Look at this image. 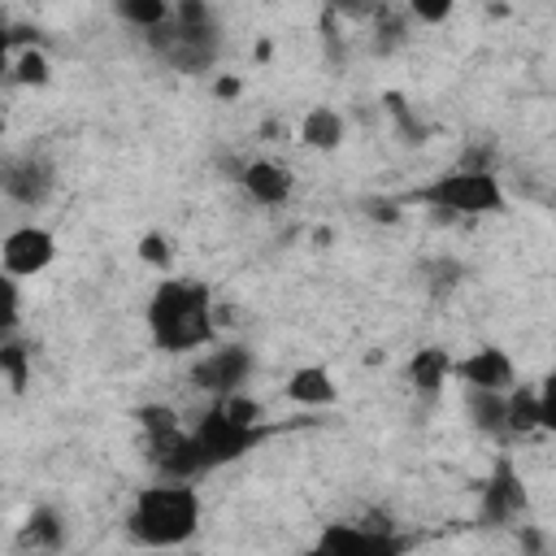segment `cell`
Here are the masks:
<instances>
[{
	"instance_id": "cell-29",
	"label": "cell",
	"mask_w": 556,
	"mask_h": 556,
	"mask_svg": "<svg viewBox=\"0 0 556 556\" xmlns=\"http://www.w3.org/2000/svg\"><path fill=\"white\" fill-rule=\"evenodd\" d=\"M217 91H222V96H235V91H239V78H222Z\"/></svg>"
},
{
	"instance_id": "cell-9",
	"label": "cell",
	"mask_w": 556,
	"mask_h": 556,
	"mask_svg": "<svg viewBox=\"0 0 556 556\" xmlns=\"http://www.w3.org/2000/svg\"><path fill=\"white\" fill-rule=\"evenodd\" d=\"M452 378L465 382V391H495L508 395L517 387V365L504 348H478L452 365Z\"/></svg>"
},
{
	"instance_id": "cell-24",
	"label": "cell",
	"mask_w": 556,
	"mask_h": 556,
	"mask_svg": "<svg viewBox=\"0 0 556 556\" xmlns=\"http://www.w3.org/2000/svg\"><path fill=\"white\" fill-rule=\"evenodd\" d=\"M0 365H4V374H9V387L22 391V387H26V348L9 339V343L0 348Z\"/></svg>"
},
{
	"instance_id": "cell-10",
	"label": "cell",
	"mask_w": 556,
	"mask_h": 556,
	"mask_svg": "<svg viewBox=\"0 0 556 556\" xmlns=\"http://www.w3.org/2000/svg\"><path fill=\"white\" fill-rule=\"evenodd\" d=\"M52 187H56V169L43 156L26 152V156H9L4 161V195L9 200L26 204V208H39L52 195Z\"/></svg>"
},
{
	"instance_id": "cell-17",
	"label": "cell",
	"mask_w": 556,
	"mask_h": 556,
	"mask_svg": "<svg viewBox=\"0 0 556 556\" xmlns=\"http://www.w3.org/2000/svg\"><path fill=\"white\" fill-rule=\"evenodd\" d=\"M300 143L317 148V152H334L343 143V117L334 109H313L304 122H300Z\"/></svg>"
},
{
	"instance_id": "cell-22",
	"label": "cell",
	"mask_w": 556,
	"mask_h": 556,
	"mask_svg": "<svg viewBox=\"0 0 556 556\" xmlns=\"http://www.w3.org/2000/svg\"><path fill=\"white\" fill-rule=\"evenodd\" d=\"M13 78H17V83H26V87L48 83V56H43V52H35V48H26V52L13 61Z\"/></svg>"
},
{
	"instance_id": "cell-14",
	"label": "cell",
	"mask_w": 556,
	"mask_h": 556,
	"mask_svg": "<svg viewBox=\"0 0 556 556\" xmlns=\"http://www.w3.org/2000/svg\"><path fill=\"white\" fill-rule=\"evenodd\" d=\"M287 400L300 404V408H330L339 400V382L326 365H300L287 378Z\"/></svg>"
},
{
	"instance_id": "cell-15",
	"label": "cell",
	"mask_w": 556,
	"mask_h": 556,
	"mask_svg": "<svg viewBox=\"0 0 556 556\" xmlns=\"http://www.w3.org/2000/svg\"><path fill=\"white\" fill-rule=\"evenodd\" d=\"M465 408H469V421L491 434V439H504L508 434V395H495V391H465Z\"/></svg>"
},
{
	"instance_id": "cell-28",
	"label": "cell",
	"mask_w": 556,
	"mask_h": 556,
	"mask_svg": "<svg viewBox=\"0 0 556 556\" xmlns=\"http://www.w3.org/2000/svg\"><path fill=\"white\" fill-rule=\"evenodd\" d=\"M447 13H452V4H421V0L413 4V17H421V22H443Z\"/></svg>"
},
{
	"instance_id": "cell-18",
	"label": "cell",
	"mask_w": 556,
	"mask_h": 556,
	"mask_svg": "<svg viewBox=\"0 0 556 556\" xmlns=\"http://www.w3.org/2000/svg\"><path fill=\"white\" fill-rule=\"evenodd\" d=\"M117 17L152 35V30H161V26L174 17V9H169L165 0H117Z\"/></svg>"
},
{
	"instance_id": "cell-7",
	"label": "cell",
	"mask_w": 556,
	"mask_h": 556,
	"mask_svg": "<svg viewBox=\"0 0 556 556\" xmlns=\"http://www.w3.org/2000/svg\"><path fill=\"white\" fill-rule=\"evenodd\" d=\"M248 378H252V352L243 343H222V348H208L204 356L191 361V387L208 391L213 400L243 391Z\"/></svg>"
},
{
	"instance_id": "cell-27",
	"label": "cell",
	"mask_w": 556,
	"mask_h": 556,
	"mask_svg": "<svg viewBox=\"0 0 556 556\" xmlns=\"http://www.w3.org/2000/svg\"><path fill=\"white\" fill-rule=\"evenodd\" d=\"M17 326V278L4 274V330Z\"/></svg>"
},
{
	"instance_id": "cell-19",
	"label": "cell",
	"mask_w": 556,
	"mask_h": 556,
	"mask_svg": "<svg viewBox=\"0 0 556 556\" xmlns=\"http://www.w3.org/2000/svg\"><path fill=\"white\" fill-rule=\"evenodd\" d=\"M530 430H539V391L513 387L508 391V434H530Z\"/></svg>"
},
{
	"instance_id": "cell-21",
	"label": "cell",
	"mask_w": 556,
	"mask_h": 556,
	"mask_svg": "<svg viewBox=\"0 0 556 556\" xmlns=\"http://www.w3.org/2000/svg\"><path fill=\"white\" fill-rule=\"evenodd\" d=\"M135 417H139V430H143L148 439H161V434L182 430V426H178V413H174L169 404H143Z\"/></svg>"
},
{
	"instance_id": "cell-26",
	"label": "cell",
	"mask_w": 556,
	"mask_h": 556,
	"mask_svg": "<svg viewBox=\"0 0 556 556\" xmlns=\"http://www.w3.org/2000/svg\"><path fill=\"white\" fill-rule=\"evenodd\" d=\"M139 252H143V261H152L156 269H165V265H169V252H165V239H161V235H143Z\"/></svg>"
},
{
	"instance_id": "cell-25",
	"label": "cell",
	"mask_w": 556,
	"mask_h": 556,
	"mask_svg": "<svg viewBox=\"0 0 556 556\" xmlns=\"http://www.w3.org/2000/svg\"><path fill=\"white\" fill-rule=\"evenodd\" d=\"M534 391H539V430H552L556 434V369Z\"/></svg>"
},
{
	"instance_id": "cell-16",
	"label": "cell",
	"mask_w": 556,
	"mask_h": 556,
	"mask_svg": "<svg viewBox=\"0 0 556 556\" xmlns=\"http://www.w3.org/2000/svg\"><path fill=\"white\" fill-rule=\"evenodd\" d=\"M452 356L443 352V348H421L413 361H408V382L417 387V391H439L447 378H452Z\"/></svg>"
},
{
	"instance_id": "cell-23",
	"label": "cell",
	"mask_w": 556,
	"mask_h": 556,
	"mask_svg": "<svg viewBox=\"0 0 556 556\" xmlns=\"http://www.w3.org/2000/svg\"><path fill=\"white\" fill-rule=\"evenodd\" d=\"M217 408H222L230 421H239V426H261V404H256L252 395H243V391L217 400Z\"/></svg>"
},
{
	"instance_id": "cell-1",
	"label": "cell",
	"mask_w": 556,
	"mask_h": 556,
	"mask_svg": "<svg viewBox=\"0 0 556 556\" xmlns=\"http://www.w3.org/2000/svg\"><path fill=\"white\" fill-rule=\"evenodd\" d=\"M148 334L161 352H195L213 339V295L195 278H161L148 300Z\"/></svg>"
},
{
	"instance_id": "cell-13",
	"label": "cell",
	"mask_w": 556,
	"mask_h": 556,
	"mask_svg": "<svg viewBox=\"0 0 556 556\" xmlns=\"http://www.w3.org/2000/svg\"><path fill=\"white\" fill-rule=\"evenodd\" d=\"M521 508H526L521 478L513 473V465H508V460H500V465H495V473H491V482H486V491H482V521L504 526V521H508V517H517Z\"/></svg>"
},
{
	"instance_id": "cell-4",
	"label": "cell",
	"mask_w": 556,
	"mask_h": 556,
	"mask_svg": "<svg viewBox=\"0 0 556 556\" xmlns=\"http://www.w3.org/2000/svg\"><path fill=\"white\" fill-rule=\"evenodd\" d=\"M417 204L439 208V213H456V217H486V213H504V187L491 169H452L439 174L434 182L413 191Z\"/></svg>"
},
{
	"instance_id": "cell-2",
	"label": "cell",
	"mask_w": 556,
	"mask_h": 556,
	"mask_svg": "<svg viewBox=\"0 0 556 556\" xmlns=\"http://www.w3.org/2000/svg\"><path fill=\"white\" fill-rule=\"evenodd\" d=\"M200 530V495L187 482L143 486L126 513V534L143 547H182Z\"/></svg>"
},
{
	"instance_id": "cell-3",
	"label": "cell",
	"mask_w": 556,
	"mask_h": 556,
	"mask_svg": "<svg viewBox=\"0 0 556 556\" xmlns=\"http://www.w3.org/2000/svg\"><path fill=\"white\" fill-rule=\"evenodd\" d=\"M148 43L182 74H200L217 56V22L204 4H174V17L148 35Z\"/></svg>"
},
{
	"instance_id": "cell-6",
	"label": "cell",
	"mask_w": 556,
	"mask_h": 556,
	"mask_svg": "<svg viewBox=\"0 0 556 556\" xmlns=\"http://www.w3.org/2000/svg\"><path fill=\"white\" fill-rule=\"evenodd\" d=\"M265 434H269L265 426H239V421H230L217 404H213V408L195 421V430H191V439H195V452H200V465H204V469H222V465H230V460L248 456Z\"/></svg>"
},
{
	"instance_id": "cell-12",
	"label": "cell",
	"mask_w": 556,
	"mask_h": 556,
	"mask_svg": "<svg viewBox=\"0 0 556 556\" xmlns=\"http://www.w3.org/2000/svg\"><path fill=\"white\" fill-rule=\"evenodd\" d=\"M239 182L243 191L256 200V204H287L291 200V187H295V174L282 165V161H248L239 165Z\"/></svg>"
},
{
	"instance_id": "cell-20",
	"label": "cell",
	"mask_w": 556,
	"mask_h": 556,
	"mask_svg": "<svg viewBox=\"0 0 556 556\" xmlns=\"http://www.w3.org/2000/svg\"><path fill=\"white\" fill-rule=\"evenodd\" d=\"M22 539L35 543V547H43V552L61 547V521H56V513L52 508H35L30 521H26V530H22Z\"/></svg>"
},
{
	"instance_id": "cell-11",
	"label": "cell",
	"mask_w": 556,
	"mask_h": 556,
	"mask_svg": "<svg viewBox=\"0 0 556 556\" xmlns=\"http://www.w3.org/2000/svg\"><path fill=\"white\" fill-rule=\"evenodd\" d=\"M148 460H152V469H156L165 482H187V478L204 473L191 430H174V434L148 439Z\"/></svg>"
},
{
	"instance_id": "cell-5",
	"label": "cell",
	"mask_w": 556,
	"mask_h": 556,
	"mask_svg": "<svg viewBox=\"0 0 556 556\" xmlns=\"http://www.w3.org/2000/svg\"><path fill=\"white\" fill-rule=\"evenodd\" d=\"M408 547H413V539L395 534L391 526L330 521L317 530V539L304 547V556H404Z\"/></svg>"
},
{
	"instance_id": "cell-8",
	"label": "cell",
	"mask_w": 556,
	"mask_h": 556,
	"mask_svg": "<svg viewBox=\"0 0 556 556\" xmlns=\"http://www.w3.org/2000/svg\"><path fill=\"white\" fill-rule=\"evenodd\" d=\"M0 261L9 278H35L56 261V239L43 226H17L0 243Z\"/></svg>"
}]
</instances>
